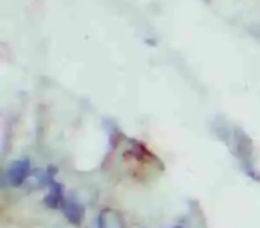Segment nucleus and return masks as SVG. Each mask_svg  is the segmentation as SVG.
Masks as SVG:
<instances>
[{"mask_svg":"<svg viewBox=\"0 0 260 228\" xmlns=\"http://www.w3.org/2000/svg\"><path fill=\"white\" fill-rule=\"evenodd\" d=\"M30 175H31L30 174V161L28 160H17L13 164H10L8 169L4 172L2 183H4V186L7 184V186L16 187V186L24 184Z\"/></svg>","mask_w":260,"mask_h":228,"instance_id":"nucleus-1","label":"nucleus"},{"mask_svg":"<svg viewBox=\"0 0 260 228\" xmlns=\"http://www.w3.org/2000/svg\"><path fill=\"white\" fill-rule=\"evenodd\" d=\"M63 213L66 216V219L72 223V225H80L83 220V208L72 199H64L63 205Z\"/></svg>","mask_w":260,"mask_h":228,"instance_id":"nucleus-2","label":"nucleus"},{"mask_svg":"<svg viewBox=\"0 0 260 228\" xmlns=\"http://www.w3.org/2000/svg\"><path fill=\"white\" fill-rule=\"evenodd\" d=\"M64 202V196H63V186L58 184L57 181L50 183V191L44 199V203L47 205V208H58L61 206Z\"/></svg>","mask_w":260,"mask_h":228,"instance_id":"nucleus-3","label":"nucleus"},{"mask_svg":"<svg viewBox=\"0 0 260 228\" xmlns=\"http://www.w3.org/2000/svg\"><path fill=\"white\" fill-rule=\"evenodd\" d=\"M176 228H179V226H176Z\"/></svg>","mask_w":260,"mask_h":228,"instance_id":"nucleus-4","label":"nucleus"}]
</instances>
